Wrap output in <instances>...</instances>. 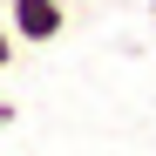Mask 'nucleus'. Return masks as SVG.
<instances>
[{
  "label": "nucleus",
  "instance_id": "obj_1",
  "mask_svg": "<svg viewBox=\"0 0 156 156\" xmlns=\"http://www.w3.org/2000/svg\"><path fill=\"white\" fill-rule=\"evenodd\" d=\"M7 20L27 48H48L68 34V0H7Z\"/></svg>",
  "mask_w": 156,
  "mask_h": 156
},
{
  "label": "nucleus",
  "instance_id": "obj_2",
  "mask_svg": "<svg viewBox=\"0 0 156 156\" xmlns=\"http://www.w3.org/2000/svg\"><path fill=\"white\" fill-rule=\"evenodd\" d=\"M14 48H20V34H14V20H7V27H0V68L14 61Z\"/></svg>",
  "mask_w": 156,
  "mask_h": 156
},
{
  "label": "nucleus",
  "instance_id": "obj_3",
  "mask_svg": "<svg viewBox=\"0 0 156 156\" xmlns=\"http://www.w3.org/2000/svg\"><path fill=\"white\" fill-rule=\"evenodd\" d=\"M0 129H14V102L7 95H0Z\"/></svg>",
  "mask_w": 156,
  "mask_h": 156
},
{
  "label": "nucleus",
  "instance_id": "obj_4",
  "mask_svg": "<svg viewBox=\"0 0 156 156\" xmlns=\"http://www.w3.org/2000/svg\"><path fill=\"white\" fill-rule=\"evenodd\" d=\"M0 7H7V0H0Z\"/></svg>",
  "mask_w": 156,
  "mask_h": 156
}]
</instances>
